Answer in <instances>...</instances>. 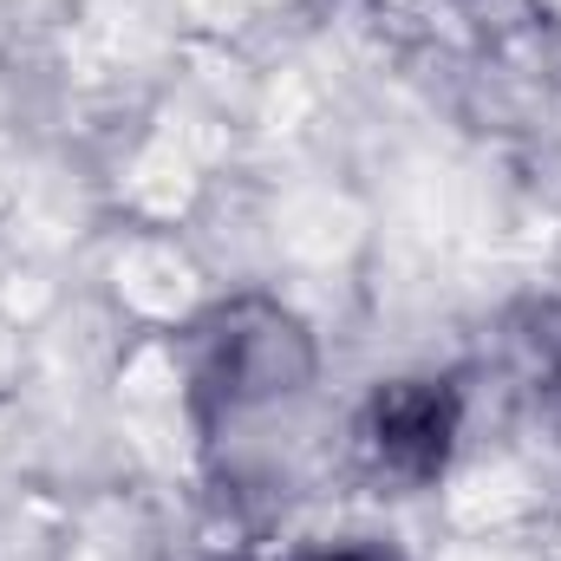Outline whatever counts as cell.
<instances>
[{"label":"cell","mask_w":561,"mask_h":561,"mask_svg":"<svg viewBox=\"0 0 561 561\" xmlns=\"http://www.w3.org/2000/svg\"><path fill=\"white\" fill-rule=\"evenodd\" d=\"M386 450H419V463H431L444 450V405L419 392V399H392L386 405Z\"/></svg>","instance_id":"1"}]
</instances>
